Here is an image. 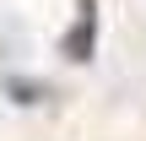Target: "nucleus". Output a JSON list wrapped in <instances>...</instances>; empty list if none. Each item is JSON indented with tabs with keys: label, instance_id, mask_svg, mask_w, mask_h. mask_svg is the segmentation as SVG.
Here are the masks:
<instances>
[{
	"label": "nucleus",
	"instance_id": "f03ea898",
	"mask_svg": "<svg viewBox=\"0 0 146 141\" xmlns=\"http://www.w3.org/2000/svg\"><path fill=\"white\" fill-rule=\"evenodd\" d=\"M5 98H16V103H43V98H49V87H43V82H33V76H5Z\"/></svg>",
	"mask_w": 146,
	"mask_h": 141
},
{
	"label": "nucleus",
	"instance_id": "f257e3e1",
	"mask_svg": "<svg viewBox=\"0 0 146 141\" xmlns=\"http://www.w3.org/2000/svg\"><path fill=\"white\" fill-rule=\"evenodd\" d=\"M92 43H98V5L92 0H76V27L60 38V49L70 60H92Z\"/></svg>",
	"mask_w": 146,
	"mask_h": 141
}]
</instances>
